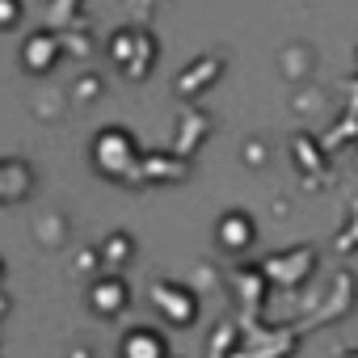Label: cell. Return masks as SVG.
<instances>
[{"mask_svg": "<svg viewBox=\"0 0 358 358\" xmlns=\"http://www.w3.org/2000/svg\"><path fill=\"white\" fill-rule=\"evenodd\" d=\"M215 241H220V249H228V253H245V249L257 241L253 215H249V211H224V215L215 220Z\"/></svg>", "mask_w": 358, "mask_h": 358, "instance_id": "cell-5", "label": "cell"}, {"mask_svg": "<svg viewBox=\"0 0 358 358\" xmlns=\"http://www.w3.org/2000/svg\"><path fill=\"white\" fill-rule=\"evenodd\" d=\"M59 59H64V38L55 30H34L22 43V68L34 72V76H47Z\"/></svg>", "mask_w": 358, "mask_h": 358, "instance_id": "cell-3", "label": "cell"}, {"mask_svg": "<svg viewBox=\"0 0 358 358\" xmlns=\"http://www.w3.org/2000/svg\"><path fill=\"white\" fill-rule=\"evenodd\" d=\"M34 186V169L26 160H0V199H26Z\"/></svg>", "mask_w": 358, "mask_h": 358, "instance_id": "cell-8", "label": "cell"}, {"mask_svg": "<svg viewBox=\"0 0 358 358\" xmlns=\"http://www.w3.org/2000/svg\"><path fill=\"white\" fill-rule=\"evenodd\" d=\"M85 299H89V308H93L97 316H122L127 303H131V282H127L122 274H97V278L89 282Z\"/></svg>", "mask_w": 358, "mask_h": 358, "instance_id": "cell-2", "label": "cell"}, {"mask_svg": "<svg viewBox=\"0 0 358 358\" xmlns=\"http://www.w3.org/2000/svg\"><path fill=\"white\" fill-rule=\"evenodd\" d=\"M22 0H0V30H17V22H22Z\"/></svg>", "mask_w": 358, "mask_h": 358, "instance_id": "cell-11", "label": "cell"}, {"mask_svg": "<svg viewBox=\"0 0 358 358\" xmlns=\"http://www.w3.org/2000/svg\"><path fill=\"white\" fill-rule=\"evenodd\" d=\"M139 160H143V152H139V143H135V135L131 131H122V127H101L97 135H93V164H97V173L101 177H110V182H127V177L139 169Z\"/></svg>", "mask_w": 358, "mask_h": 358, "instance_id": "cell-1", "label": "cell"}, {"mask_svg": "<svg viewBox=\"0 0 358 358\" xmlns=\"http://www.w3.org/2000/svg\"><path fill=\"white\" fill-rule=\"evenodd\" d=\"M139 43H143V34H135V30H118V34L110 38V59L122 64V68L131 72V64H135V55H139Z\"/></svg>", "mask_w": 358, "mask_h": 358, "instance_id": "cell-9", "label": "cell"}, {"mask_svg": "<svg viewBox=\"0 0 358 358\" xmlns=\"http://www.w3.org/2000/svg\"><path fill=\"white\" fill-rule=\"evenodd\" d=\"M0 278H5V262H0Z\"/></svg>", "mask_w": 358, "mask_h": 358, "instance_id": "cell-12", "label": "cell"}, {"mask_svg": "<svg viewBox=\"0 0 358 358\" xmlns=\"http://www.w3.org/2000/svg\"><path fill=\"white\" fill-rule=\"evenodd\" d=\"M220 76H224V59H220V55H203V59H194L190 68H182V76H177V97H199V93H207Z\"/></svg>", "mask_w": 358, "mask_h": 358, "instance_id": "cell-7", "label": "cell"}, {"mask_svg": "<svg viewBox=\"0 0 358 358\" xmlns=\"http://www.w3.org/2000/svg\"><path fill=\"white\" fill-rule=\"evenodd\" d=\"M152 299H156V308L164 312L169 324H194L199 320V299L182 282H156L152 287Z\"/></svg>", "mask_w": 358, "mask_h": 358, "instance_id": "cell-4", "label": "cell"}, {"mask_svg": "<svg viewBox=\"0 0 358 358\" xmlns=\"http://www.w3.org/2000/svg\"><path fill=\"white\" fill-rule=\"evenodd\" d=\"M118 358H169V341L152 324H135L118 341Z\"/></svg>", "mask_w": 358, "mask_h": 358, "instance_id": "cell-6", "label": "cell"}, {"mask_svg": "<svg viewBox=\"0 0 358 358\" xmlns=\"http://www.w3.org/2000/svg\"><path fill=\"white\" fill-rule=\"evenodd\" d=\"M135 253V241L127 236V232H114V236H106V249H101V257L106 262H127Z\"/></svg>", "mask_w": 358, "mask_h": 358, "instance_id": "cell-10", "label": "cell"}]
</instances>
